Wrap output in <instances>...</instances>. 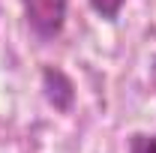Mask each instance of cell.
I'll return each mask as SVG.
<instances>
[{
  "label": "cell",
  "mask_w": 156,
  "mask_h": 153,
  "mask_svg": "<svg viewBox=\"0 0 156 153\" xmlns=\"http://www.w3.org/2000/svg\"><path fill=\"white\" fill-rule=\"evenodd\" d=\"M129 153H156L153 132H132L129 135Z\"/></svg>",
  "instance_id": "4"
},
{
  "label": "cell",
  "mask_w": 156,
  "mask_h": 153,
  "mask_svg": "<svg viewBox=\"0 0 156 153\" xmlns=\"http://www.w3.org/2000/svg\"><path fill=\"white\" fill-rule=\"evenodd\" d=\"M66 6L69 0H21L27 27L39 39H57L66 24Z\"/></svg>",
  "instance_id": "1"
},
{
  "label": "cell",
  "mask_w": 156,
  "mask_h": 153,
  "mask_svg": "<svg viewBox=\"0 0 156 153\" xmlns=\"http://www.w3.org/2000/svg\"><path fill=\"white\" fill-rule=\"evenodd\" d=\"M153 84H156V60H153Z\"/></svg>",
  "instance_id": "5"
},
{
  "label": "cell",
  "mask_w": 156,
  "mask_h": 153,
  "mask_svg": "<svg viewBox=\"0 0 156 153\" xmlns=\"http://www.w3.org/2000/svg\"><path fill=\"white\" fill-rule=\"evenodd\" d=\"M42 93L48 99V105L60 114H69L75 105V84L57 66H42Z\"/></svg>",
  "instance_id": "2"
},
{
  "label": "cell",
  "mask_w": 156,
  "mask_h": 153,
  "mask_svg": "<svg viewBox=\"0 0 156 153\" xmlns=\"http://www.w3.org/2000/svg\"><path fill=\"white\" fill-rule=\"evenodd\" d=\"M87 3H90V9L102 21H117V15H120V9H123L126 0H87Z\"/></svg>",
  "instance_id": "3"
}]
</instances>
